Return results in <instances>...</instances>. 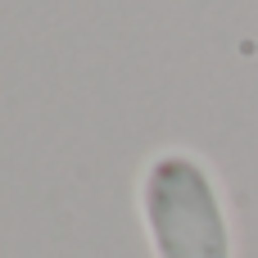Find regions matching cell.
I'll return each instance as SVG.
<instances>
[{
    "label": "cell",
    "mask_w": 258,
    "mask_h": 258,
    "mask_svg": "<svg viewBox=\"0 0 258 258\" xmlns=\"http://www.w3.org/2000/svg\"><path fill=\"white\" fill-rule=\"evenodd\" d=\"M136 213L154 258H236V222L213 163L186 145L154 150L136 177Z\"/></svg>",
    "instance_id": "1"
}]
</instances>
